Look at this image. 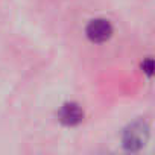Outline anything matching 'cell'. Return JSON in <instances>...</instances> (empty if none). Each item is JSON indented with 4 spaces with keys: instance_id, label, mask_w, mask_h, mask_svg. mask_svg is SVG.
<instances>
[{
    "instance_id": "cell-1",
    "label": "cell",
    "mask_w": 155,
    "mask_h": 155,
    "mask_svg": "<svg viewBox=\"0 0 155 155\" xmlns=\"http://www.w3.org/2000/svg\"><path fill=\"white\" fill-rule=\"evenodd\" d=\"M147 126L141 122L132 123L123 134V144L128 150H138L144 146L147 140Z\"/></svg>"
},
{
    "instance_id": "cell-2",
    "label": "cell",
    "mask_w": 155,
    "mask_h": 155,
    "mask_svg": "<svg viewBox=\"0 0 155 155\" xmlns=\"http://www.w3.org/2000/svg\"><path fill=\"white\" fill-rule=\"evenodd\" d=\"M111 34H113V28H111L110 21H107L104 18L93 20L87 26V37L93 43H104L111 37Z\"/></svg>"
},
{
    "instance_id": "cell-3",
    "label": "cell",
    "mask_w": 155,
    "mask_h": 155,
    "mask_svg": "<svg viewBox=\"0 0 155 155\" xmlns=\"http://www.w3.org/2000/svg\"><path fill=\"white\" fill-rule=\"evenodd\" d=\"M58 119L65 126H74L82 122L84 111L81 110V107L78 104H65L61 107V110L58 113Z\"/></svg>"
},
{
    "instance_id": "cell-4",
    "label": "cell",
    "mask_w": 155,
    "mask_h": 155,
    "mask_svg": "<svg viewBox=\"0 0 155 155\" xmlns=\"http://www.w3.org/2000/svg\"><path fill=\"white\" fill-rule=\"evenodd\" d=\"M141 68L144 70V73H146V74H149V76H150V74H152V70H153V61H152L150 58H147V59L141 64Z\"/></svg>"
}]
</instances>
